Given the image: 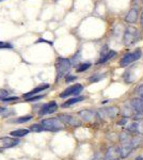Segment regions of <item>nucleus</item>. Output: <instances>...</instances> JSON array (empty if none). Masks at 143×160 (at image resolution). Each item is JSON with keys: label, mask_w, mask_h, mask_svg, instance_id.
<instances>
[{"label": "nucleus", "mask_w": 143, "mask_h": 160, "mask_svg": "<svg viewBox=\"0 0 143 160\" xmlns=\"http://www.w3.org/2000/svg\"><path fill=\"white\" fill-rule=\"evenodd\" d=\"M2 48H3V49H11V48H13V46L9 43L0 42V49H2Z\"/></svg>", "instance_id": "27"}, {"label": "nucleus", "mask_w": 143, "mask_h": 160, "mask_svg": "<svg viewBox=\"0 0 143 160\" xmlns=\"http://www.w3.org/2000/svg\"><path fill=\"white\" fill-rule=\"evenodd\" d=\"M58 118L61 120L63 123L69 124V125H71V126H80L81 125V122H80L78 118L72 117V115H69V114H61V115H59Z\"/></svg>", "instance_id": "9"}, {"label": "nucleus", "mask_w": 143, "mask_h": 160, "mask_svg": "<svg viewBox=\"0 0 143 160\" xmlns=\"http://www.w3.org/2000/svg\"><path fill=\"white\" fill-rule=\"evenodd\" d=\"M105 77V75L104 74H95V75H93L92 77H90L89 78V81L90 82H97V81H100V80H101Z\"/></svg>", "instance_id": "21"}, {"label": "nucleus", "mask_w": 143, "mask_h": 160, "mask_svg": "<svg viewBox=\"0 0 143 160\" xmlns=\"http://www.w3.org/2000/svg\"><path fill=\"white\" fill-rule=\"evenodd\" d=\"M136 111L134 110L130 102H127V104H124V107H123V117L124 118H131L135 115Z\"/></svg>", "instance_id": "12"}, {"label": "nucleus", "mask_w": 143, "mask_h": 160, "mask_svg": "<svg viewBox=\"0 0 143 160\" xmlns=\"http://www.w3.org/2000/svg\"><path fill=\"white\" fill-rule=\"evenodd\" d=\"M120 113V110L118 107L112 106V107H107V108H103L98 111V115L103 118H114L118 117V114Z\"/></svg>", "instance_id": "5"}, {"label": "nucleus", "mask_w": 143, "mask_h": 160, "mask_svg": "<svg viewBox=\"0 0 143 160\" xmlns=\"http://www.w3.org/2000/svg\"><path fill=\"white\" fill-rule=\"evenodd\" d=\"M58 109V105L54 102H50L48 104L44 105L42 107V109L40 110V114L41 115H46V114H51V113L56 112Z\"/></svg>", "instance_id": "10"}, {"label": "nucleus", "mask_w": 143, "mask_h": 160, "mask_svg": "<svg viewBox=\"0 0 143 160\" xmlns=\"http://www.w3.org/2000/svg\"><path fill=\"white\" fill-rule=\"evenodd\" d=\"M142 143H143V139L141 137H135L132 139V146H134V148H139L140 145H142Z\"/></svg>", "instance_id": "20"}, {"label": "nucleus", "mask_w": 143, "mask_h": 160, "mask_svg": "<svg viewBox=\"0 0 143 160\" xmlns=\"http://www.w3.org/2000/svg\"><path fill=\"white\" fill-rule=\"evenodd\" d=\"M71 66H72V64L69 59L59 58L56 63V69H57V75H58V79L63 76H66V74L69 73V69H71Z\"/></svg>", "instance_id": "3"}, {"label": "nucleus", "mask_w": 143, "mask_h": 160, "mask_svg": "<svg viewBox=\"0 0 143 160\" xmlns=\"http://www.w3.org/2000/svg\"><path fill=\"white\" fill-rule=\"evenodd\" d=\"M35 43L36 44H38V43H48L49 45H53V43H51V42H49V41H46V40H43V38H40V40H38Z\"/></svg>", "instance_id": "33"}, {"label": "nucleus", "mask_w": 143, "mask_h": 160, "mask_svg": "<svg viewBox=\"0 0 143 160\" xmlns=\"http://www.w3.org/2000/svg\"><path fill=\"white\" fill-rule=\"evenodd\" d=\"M130 104L136 112H143V99L142 98H132Z\"/></svg>", "instance_id": "13"}, {"label": "nucleus", "mask_w": 143, "mask_h": 160, "mask_svg": "<svg viewBox=\"0 0 143 160\" xmlns=\"http://www.w3.org/2000/svg\"><path fill=\"white\" fill-rule=\"evenodd\" d=\"M84 96H80V97H74V98H71L69 100H66L65 102H64L63 105H62V107H69V106H72L74 104H76V102H81V100H84Z\"/></svg>", "instance_id": "19"}, {"label": "nucleus", "mask_w": 143, "mask_h": 160, "mask_svg": "<svg viewBox=\"0 0 143 160\" xmlns=\"http://www.w3.org/2000/svg\"><path fill=\"white\" fill-rule=\"evenodd\" d=\"M141 26H142V28H143V13H142V17H141Z\"/></svg>", "instance_id": "35"}, {"label": "nucleus", "mask_w": 143, "mask_h": 160, "mask_svg": "<svg viewBox=\"0 0 143 160\" xmlns=\"http://www.w3.org/2000/svg\"><path fill=\"white\" fill-rule=\"evenodd\" d=\"M84 90V87L81 84H74L72 87H69L65 91H63L60 94V97L64 98V97H67V96H71V95H78L80 94V92Z\"/></svg>", "instance_id": "6"}, {"label": "nucleus", "mask_w": 143, "mask_h": 160, "mask_svg": "<svg viewBox=\"0 0 143 160\" xmlns=\"http://www.w3.org/2000/svg\"><path fill=\"white\" fill-rule=\"evenodd\" d=\"M77 79V77L76 76H71V75H66L65 76V81L69 83V82H71V81H74V80H76Z\"/></svg>", "instance_id": "29"}, {"label": "nucleus", "mask_w": 143, "mask_h": 160, "mask_svg": "<svg viewBox=\"0 0 143 160\" xmlns=\"http://www.w3.org/2000/svg\"><path fill=\"white\" fill-rule=\"evenodd\" d=\"M41 125L43 126L44 130L48 131H58L64 127V123L59 118H48V120L42 121Z\"/></svg>", "instance_id": "2"}, {"label": "nucleus", "mask_w": 143, "mask_h": 160, "mask_svg": "<svg viewBox=\"0 0 143 160\" xmlns=\"http://www.w3.org/2000/svg\"><path fill=\"white\" fill-rule=\"evenodd\" d=\"M138 19V11L137 9H131L126 15V22H130V24H135Z\"/></svg>", "instance_id": "15"}, {"label": "nucleus", "mask_w": 143, "mask_h": 160, "mask_svg": "<svg viewBox=\"0 0 143 160\" xmlns=\"http://www.w3.org/2000/svg\"><path fill=\"white\" fill-rule=\"evenodd\" d=\"M142 99H143V98H142Z\"/></svg>", "instance_id": "36"}, {"label": "nucleus", "mask_w": 143, "mask_h": 160, "mask_svg": "<svg viewBox=\"0 0 143 160\" xmlns=\"http://www.w3.org/2000/svg\"><path fill=\"white\" fill-rule=\"evenodd\" d=\"M91 66V63H82L77 68V72H84Z\"/></svg>", "instance_id": "23"}, {"label": "nucleus", "mask_w": 143, "mask_h": 160, "mask_svg": "<svg viewBox=\"0 0 143 160\" xmlns=\"http://www.w3.org/2000/svg\"><path fill=\"white\" fill-rule=\"evenodd\" d=\"M127 122H128V118H123L119 122V124H120V125H124V126H125L126 124H127Z\"/></svg>", "instance_id": "32"}, {"label": "nucleus", "mask_w": 143, "mask_h": 160, "mask_svg": "<svg viewBox=\"0 0 143 160\" xmlns=\"http://www.w3.org/2000/svg\"><path fill=\"white\" fill-rule=\"evenodd\" d=\"M29 133V129H17L14 131H11L10 135H12V137H16V138H19V137H25L26 135Z\"/></svg>", "instance_id": "18"}, {"label": "nucleus", "mask_w": 143, "mask_h": 160, "mask_svg": "<svg viewBox=\"0 0 143 160\" xmlns=\"http://www.w3.org/2000/svg\"><path fill=\"white\" fill-rule=\"evenodd\" d=\"M137 93H138V95L140 96V98H143V84H142V86H140L137 89Z\"/></svg>", "instance_id": "30"}, {"label": "nucleus", "mask_w": 143, "mask_h": 160, "mask_svg": "<svg viewBox=\"0 0 143 160\" xmlns=\"http://www.w3.org/2000/svg\"><path fill=\"white\" fill-rule=\"evenodd\" d=\"M134 146L132 145H121L120 148V152H121V158H127L129 155L131 154Z\"/></svg>", "instance_id": "14"}, {"label": "nucleus", "mask_w": 143, "mask_h": 160, "mask_svg": "<svg viewBox=\"0 0 143 160\" xmlns=\"http://www.w3.org/2000/svg\"><path fill=\"white\" fill-rule=\"evenodd\" d=\"M114 56H116V52H115V51L110 50V51H109V52H108L106 56L100 57V60H98L97 64H100V63H105V62H107L108 60H110V59H112Z\"/></svg>", "instance_id": "17"}, {"label": "nucleus", "mask_w": 143, "mask_h": 160, "mask_svg": "<svg viewBox=\"0 0 143 160\" xmlns=\"http://www.w3.org/2000/svg\"><path fill=\"white\" fill-rule=\"evenodd\" d=\"M79 117L82 118L85 122H92L95 118V112L94 111H91V110H82L78 112Z\"/></svg>", "instance_id": "11"}, {"label": "nucleus", "mask_w": 143, "mask_h": 160, "mask_svg": "<svg viewBox=\"0 0 143 160\" xmlns=\"http://www.w3.org/2000/svg\"><path fill=\"white\" fill-rule=\"evenodd\" d=\"M48 88H49V84H42V86H40V87L35 88V89H33L31 92H29V93H26V94L24 95V97H25V98H28V97H31V96H32V95H34V94H38V92L44 91V90L48 89Z\"/></svg>", "instance_id": "16"}, {"label": "nucleus", "mask_w": 143, "mask_h": 160, "mask_svg": "<svg viewBox=\"0 0 143 160\" xmlns=\"http://www.w3.org/2000/svg\"><path fill=\"white\" fill-rule=\"evenodd\" d=\"M30 130H32V131H42V130H44V128H43L42 125H38V124H34V125L31 126Z\"/></svg>", "instance_id": "25"}, {"label": "nucleus", "mask_w": 143, "mask_h": 160, "mask_svg": "<svg viewBox=\"0 0 143 160\" xmlns=\"http://www.w3.org/2000/svg\"><path fill=\"white\" fill-rule=\"evenodd\" d=\"M140 38V33L138 31L137 28L135 27H127L125 32L123 35V44L126 46H130L132 44H135L139 40Z\"/></svg>", "instance_id": "1"}, {"label": "nucleus", "mask_w": 143, "mask_h": 160, "mask_svg": "<svg viewBox=\"0 0 143 160\" xmlns=\"http://www.w3.org/2000/svg\"><path fill=\"white\" fill-rule=\"evenodd\" d=\"M120 158H121L120 148H116V146H111V148H108L104 160H119Z\"/></svg>", "instance_id": "7"}, {"label": "nucleus", "mask_w": 143, "mask_h": 160, "mask_svg": "<svg viewBox=\"0 0 143 160\" xmlns=\"http://www.w3.org/2000/svg\"><path fill=\"white\" fill-rule=\"evenodd\" d=\"M136 160H143V156H139V157H137Z\"/></svg>", "instance_id": "34"}, {"label": "nucleus", "mask_w": 143, "mask_h": 160, "mask_svg": "<svg viewBox=\"0 0 143 160\" xmlns=\"http://www.w3.org/2000/svg\"><path fill=\"white\" fill-rule=\"evenodd\" d=\"M137 132L139 133V135L143 136V120L140 121L139 123H138V128H137Z\"/></svg>", "instance_id": "26"}, {"label": "nucleus", "mask_w": 143, "mask_h": 160, "mask_svg": "<svg viewBox=\"0 0 143 160\" xmlns=\"http://www.w3.org/2000/svg\"><path fill=\"white\" fill-rule=\"evenodd\" d=\"M18 97H2V102H10V100H17Z\"/></svg>", "instance_id": "31"}, {"label": "nucleus", "mask_w": 143, "mask_h": 160, "mask_svg": "<svg viewBox=\"0 0 143 160\" xmlns=\"http://www.w3.org/2000/svg\"><path fill=\"white\" fill-rule=\"evenodd\" d=\"M31 118H32V115H26V117H22V118H17L16 122L17 123H25V122H28V121H30Z\"/></svg>", "instance_id": "24"}, {"label": "nucleus", "mask_w": 143, "mask_h": 160, "mask_svg": "<svg viewBox=\"0 0 143 160\" xmlns=\"http://www.w3.org/2000/svg\"><path fill=\"white\" fill-rule=\"evenodd\" d=\"M141 50L140 49H137L135 50L134 52H128L126 53V55L123 56V58H122V60L120 61V65H121V68H125V66L129 65L130 63H132V62L139 60L140 58H141Z\"/></svg>", "instance_id": "4"}, {"label": "nucleus", "mask_w": 143, "mask_h": 160, "mask_svg": "<svg viewBox=\"0 0 143 160\" xmlns=\"http://www.w3.org/2000/svg\"><path fill=\"white\" fill-rule=\"evenodd\" d=\"M137 128H138V123L137 122H132L131 124H129L126 127L127 131L129 132H137Z\"/></svg>", "instance_id": "22"}, {"label": "nucleus", "mask_w": 143, "mask_h": 160, "mask_svg": "<svg viewBox=\"0 0 143 160\" xmlns=\"http://www.w3.org/2000/svg\"><path fill=\"white\" fill-rule=\"evenodd\" d=\"M19 143L17 139L9 138V137H3L0 138V148H10L12 146H15Z\"/></svg>", "instance_id": "8"}, {"label": "nucleus", "mask_w": 143, "mask_h": 160, "mask_svg": "<svg viewBox=\"0 0 143 160\" xmlns=\"http://www.w3.org/2000/svg\"><path fill=\"white\" fill-rule=\"evenodd\" d=\"M43 95H38V96H33V97H29V98H27L26 100L27 102H35V100H40L43 98Z\"/></svg>", "instance_id": "28"}]
</instances>
